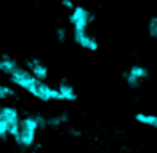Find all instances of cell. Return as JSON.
I'll return each mask as SVG.
<instances>
[{
  "instance_id": "obj_1",
  "label": "cell",
  "mask_w": 157,
  "mask_h": 153,
  "mask_svg": "<svg viewBox=\"0 0 157 153\" xmlns=\"http://www.w3.org/2000/svg\"><path fill=\"white\" fill-rule=\"evenodd\" d=\"M37 131H39V127H37V122H36L34 113L26 115L25 118H20V124H19V135H17V138H16V141H14V142H16L22 150L31 148V147L36 144Z\"/></svg>"
},
{
  "instance_id": "obj_2",
  "label": "cell",
  "mask_w": 157,
  "mask_h": 153,
  "mask_svg": "<svg viewBox=\"0 0 157 153\" xmlns=\"http://www.w3.org/2000/svg\"><path fill=\"white\" fill-rule=\"evenodd\" d=\"M94 20L96 14L82 5H75V8L68 16V22L72 25V31H88V28L94 23Z\"/></svg>"
},
{
  "instance_id": "obj_3",
  "label": "cell",
  "mask_w": 157,
  "mask_h": 153,
  "mask_svg": "<svg viewBox=\"0 0 157 153\" xmlns=\"http://www.w3.org/2000/svg\"><path fill=\"white\" fill-rule=\"evenodd\" d=\"M0 119H2L10 131V138L16 141L19 135V124H20V113L13 105H2L0 107Z\"/></svg>"
},
{
  "instance_id": "obj_4",
  "label": "cell",
  "mask_w": 157,
  "mask_h": 153,
  "mask_svg": "<svg viewBox=\"0 0 157 153\" xmlns=\"http://www.w3.org/2000/svg\"><path fill=\"white\" fill-rule=\"evenodd\" d=\"M122 78L129 88H140L142 82L149 78V71L143 65H131L129 70L122 73Z\"/></svg>"
},
{
  "instance_id": "obj_5",
  "label": "cell",
  "mask_w": 157,
  "mask_h": 153,
  "mask_svg": "<svg viewBox=\"0 0 157 153\" xmlns=\"http://www.w3.org/2000/svg\"><path fill=\"white\" fill-rule=\"evenodd\" d=\"M8 78H10V81H11L13 85H16V87H19V88L25 90V91H28L34 85V82L37 81L25 66H20V65L8 76Z\"/></svg>"
},
{
  "instance_id": "obj_6",
  "label": "cell",
  "mask_w": 157,
  "mask_h": 153,
  "mask_svg": "<svg viewBox=\"0 0 157 153\" xmlns=\"http://www.w3.org/2000/svg\"><path fill=\"white\" fill-rule=\"evenodd\" d=\"M25 68L34 76L37 81L46 82V79L49 78V68L46 66V63L37 57H28L25 60Z\"/></svg>"
},
{
  "instance_id": "obj_7",
  "label": "cell",
  "mask_w": 157,
  "mask_h": 153,
  "mask_svg": "<svg viewBox=\"0 0 157 153\" xmlns=\"http://www.w3.org/2000/svg\"><path fill=\"white\" fill-rule=\"evenodd\" d=\"M72 36H74V42L80 48L88 51L99 50V40L93 34H90V31H72Z\"/></svg>"
},
{
  "instance_id": "obj_8",
  "label": "cell",
  "mask_w": 157,
  "mask_h": 153,
  "mask_svg": "<svg viewBox=\"0 0 157 153\" xmlns=\"http://www.w3.org/2000/svg\"><path fill=\"white\" fill-rule=\"evenodd\" d=\"M60 96H62V101L63 102H74L77 101V91L74 90V85L68 81V79H62L59 82V87H57Z\"/></svg>"
},
{
  "instance_id": "obj_9",
  "label": "cell",
  "mask_w": 157,
  "mask_h": 153,
  "mask_svg": "<svg viewBox=\"0 0 157 153\" xmlns=\"http://www.w3.org/2000/svg\"><path fill=\"white\" fill-rule=\"evenodd\" d=\"M17 66H19V62L13 56L6 53H0V73L10 76Z\"/></svg>"
},
{
  "instance_id": "obj_10",
  "label": "cell",
  "mask_w": 157,
  "mask_h": 153,
  "mask_svg": "<svg viewBox=\"0 0 157 153\" xmlns=\"http://www.w3.org/2000/svg\"><path fill=\"white\" fill-rule=\"evenodd\" d=\"M68 122H69V115L66 111L56 113V115H52V116L48 118V127L49 128H60L62 125H65Z\"/></svg>"
},
{
  "instance_id": "obj_11",
  "label": "cell",
  "mask_w": 157,
  "mask_h": 153,
  "mask_svg": "<svg viewBox=\"0 0 157 153\" xmlns=\"http://www.w3.org/2000/svg\"><path fill=\"white\" fill-rule=\"evenodd\" d=\"M136 121L142 125L151 127V128H157V115H151V113H137L136 115Z\"/></svg>"
},
{
  "instance_id": "obj_12",
  "label": "cell",
  "mask_w": 157,
  "mask_h": 153,
  "mask_svg": "<svg viewBox=\"0 0 157 153\" xmlns=\"http://www.w3.org/2000/svg\"><path fill=\"white\" fill-rule=\"evenodd\" d=\"M17 91L11 85L0 84V101H8V99H17Z\"/></svg>"
},
{
  "instance_id": "obj_13",
  "label": "cell",
  "mask_w": 157,
  "mask_h": 153,
  "mask_svg": "<svg viewBox=\"0 0 157 153\" xmlns=\"http://www.w3.org/2000/svg\"><path fill=\"white\" fill-rule=\"evenodd\" d=\"M148 34L152 39H157V16H152L148 20Z\"/></svg>"
},
{
  "instance_id": "obj_14",
  "label": "cell",
  "mask_w": 157,
  "mask_h": 153,
  "mask_svg": "<svg viewBox=\"0 0 157 153\" xmlns=\"http://www.w3.org/2000/svg\"><path fill=\"white\" fill-rule=\"evenodd\" d=\"M34 118H36V122H37L39 131L48 128V118H46L45 115H42V113H34Z\"/></svg>"
},
{
  "instance_id": "obj_15",
  "label": "cell",
  "mask_w": 157,
  "mask_h": 153,
  "mask_svg": "<svg viewBox=\"0 0 157 153\" xmlns=\"http://www.w3.org/2000/svg\"><path fill=\"white\" fill-rule=\"evenodd\" d=\"M56 37H57L59 42H66V39H68V31H66V28H65V26H57V28H56Z\"/></svg>"
},
{
  "instance_id": "obj_16",
  "label": "cell",
  "mask_w": 157,
  "mask_h": 153,
  "mask_svg": "<svg viewBox=\"0 0 157 153\" xmlns=\"http://www.w3.org/2000/svg\"><path fill=\"white\" fill-rule=\"evenodd\" d=\"M10 138V131H8V127H6V124L0 119V139L2 141H6Z\"/></svg>"
},
{
  "instance_id": "obj_17",
  "label": "cell",
  "mask_w": 157,
  "mask_h": 153,
  "mask_svg": "<svg viewBox=\"0 0 157 153\" xmlns=\"http://www.w3.org/2000/svg\"><path fill=\"white\" fill-rule=\"evenodd\" d=\"M60 5H62V8H65V10L69 11V13L75 8V3L72 2V0H60Z\"/></svg>"
},
{
  "instance_id": "obj_18",
  "label": "cell",
  "mask_w": 157,
  "mask_h": 153,
  "mask_svg": "<svg viewBox=\"0 0 157 153\" xmlns=\"http://www.w3.org/2000/svg\"><path fill=\"white\" fill-rule=\"evenodd\" d=\"M68 133H69L71 136H74V138H82V136H83V131H82L80 128H77V127H69V128H68Z\"/></svg>"
}]
</instances>
